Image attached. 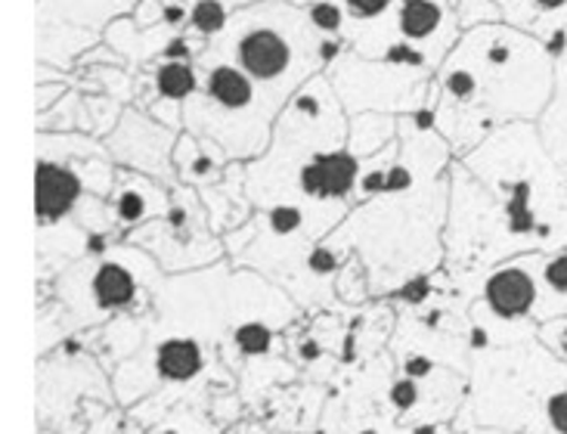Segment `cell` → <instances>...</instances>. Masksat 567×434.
Wrapping results in <instances>:
<instances>
[{"label":"cell","instance_id":"5b68a950","mask_svg":"<svg viewBox=\"0 0 567 434\" xmlns=\"http://www.w3.org/2000/svg\"><path fill=\"white\" fill-rule=\"evenodd\" d=\"M81 196V180L78 174L65 165H53L50 158H41L38 165V217L41 224L60 220Z\"/></svg>","mask_w":567,"mask_h":434},{"label":"cell","instance_id":"3957f363","mask_svg":"<svg viewBox=\"0 0 567 434\" xmlns=\"http://www.w3.org/2000/svg\"><path fill=\"white\" fill-rule=\"evenodd\" d=\"M537 277L522 264H506L484 282V308L499 320H522L537 308Z\"/></svg>","mask_w":567,"mask_h":434},{"label":"cell","instance_id":"6da1fadb","mask_svg":"<svg viewBox=\"0 0 567 434\" xmlns=\"http://www.w3.org/2000/svg\"><path fill=\"white\" fill-rule=\"evenodd\" d=\"M555 93L553 56L537 38L499 25L465 31L441 75L434 124L450 131L462 112L487 124L534 122Z\"/></svg>","mask_w":567,"mask_h":434},{"label":"cell","instance_id":"7402d4cb","mask_svg":"<svg viewBox=\"0 0 567 434\" xmlns=\"http://www.w3.org/2000/svg\"><path fill=\"white\" fill-rule=\"evenodd\" d=\"M491 344V329L487 326H475L472 329V348H487Z\"/></svg>","mask_w":567,"mask_h":434},{"label":"cell","instance_id":"8fae6325","mask_svg":"<svg viewBox=\"0 0 567 434\" xmlns=\"http://www.w3.org/2000/svg\"><path fill=\"white\" fill-rule=\"evenodd\" d=\"M338 7L344 10V19H348V22H344L341 41H348L357 31H363L369 29V25L388 19L391 10L398 7V0H338Z\"/></svg>","mask_w":567,"mask_h":434},{"label":"cell","instance_id":"d4e9b609","mask_svg":"<svg viewBox=\"0 0 567 434\" xmlns=\"http://www.w3.org/2000/svg\"><path fill=\"white\" fill-rule=\"evenodd\" d=\"M360 434H379V432H360Z\"/></svg>","mask_w":567,"mask_h":434},{"label":"cell","instance_id":"9a60e30c","mask_svg":"<svg viewBox=\"0 0 567 434\" xmlns=\"http://www.w3.org/2000/svg\"><path fill=\"white\" fill-rule=\"evenodd\" d=\"M267 220H270V230L277 232V236H289V232H295L305 224V211L295 208V205H277V208L267 215Z\"/></svg>","mask_w":567,"mask_h":434},{"label":"cell","instance_id":"cb8c5ba5","mask_svg":"<svg viewBox=\"0 0 567 434\" xmlns=\"http://www.w3.org/2000/svg\"><path fill=\"white\" fill-rule=\"evenodd\" d=\"M413 434H437V425H419Z\"/></svg>","mask_w":567,"mask_h":434},{"label":"cell","instance_id":"9c48e42d","mask_svg":"<svg viewBox=\"0 0 567 434\" xmlns=\"http://www.w3.org/2000/svg\"><path fill=\"white\" fill-rule=\"evenodd\" d=\"M155 93L158 100L181 106L193 93L199 91V69L193 62H162L155 69Z\"/></svg>","mask_w":567,"mask_h":434},{"label":"cell","instance_id":"e0dca14e","mask_svg":"<svg viewBox=\"0 0 567 434\" xmlns=\"http://www.w3.org/2000/svg\"><path fill=\"white\" fill-rule=\"evenodd\" d=\"M415 401H419V385H415V379H400V382H394V388H391V403L398 406L400 413H406V410H413Z\"/></svg>","mask_w":567,"mask_h":434},{"label":"cell","instance_id":"44dd1931","mask_svg":"<svg viewBox=\"0 0 567 434\" xmlns=\"http://www.w3.org/2000/svg\"><path fill=\"white\" fill-rule=\"evenodd\" d=\"M546 332H555V341H549V344H558V351L567 356V320H565V323L549 326Z\"/></svg>","mask_w":567,"mask_h":434},{"label":"cell","instance_id":"2e32d148","mask_svg":"<svg viewBox=\"0 0 567 434\" xmlns=\"http://www.w3.org/2000/svg\"><path fill=\"white\" fill-rule=\"evenodd\" d=\"M115 211L122 217L124 224H137L146 215V196L140 193V189H124L122 196H118V205H115Z\"/></svg>","mask_w":567,"mask_h":434},{"label":"cell","instance_id":"ba28073f","mask_svg":"<svg viewBox=\"0 0 567 434\" xmlns=\"http://www.w3.org/2000/svg\"><path fill=\"white\" fill-rule=\"evenodd\" d=\"M155 370L168 382H186L202 370V351L196 341L168 339L155 354Z\"/></svg>","mask_w":567,"mask_h":434},{"label":"cell","instance_id":"52a82bcc","mask_svg":"<svg viewBox=\"0 0 567 434\" xmlns=\"http://www.w3.org/2000/svg\"><path fill=\"white\" fill-rule=\"evenodd\" d=\"M91 292H93V301H96L103 310H118V308H127V304L134 301V294H137V282H134V277L124 270L122 264L106 261L96 267V273H93V282H91Z\"/></svg>","mask_w":567,"mask_h":434},{"label":"cell","instance_id":"277c9868","mask_svg":"<svg viewBox=\"0 0 567 434\" xmlns=\"http://www.w3.org/2000/svg\"><path fill=\"white\" fill-rule=\"evenodd\" d=\"M503 22L546 41L555 29H567V0H496Z\"/></svg>","mask_w":567,"mask_h":434},{"label":"cell","instance_id":"7a4b0ae2","mask_svg":"<svg viewBox=\"0 0 567 434\" xmlns=\"http://www.w3.org/2000/svg\"><path fill=\"white\" fill-rule=\"evenodd\" d=\"M320 41L322 34L305 10L289 0H261L233 10L230 25L217 34L208 53L243 69L282 108L301 81L322 69Z\"/></svg>","mask_w":567,"mask_h":434},{"label":"cell","instance_id":"4fadbf2b","mask_svg":"<svg viewBox=\"0 0 567 434\" xmlns=\"http://www.w3.org/2000/svg\"><path fill=\"white\" fill-rule=\"evenodd\" d=\"M233 341H236V348L243 351V354H267V348H270V329L264 323H243L236 332H233Z\"/></svg>","mask_w":567,"mask_h":434},{"label":"cell","instance_id":"30bf717a","mask_svg":"<svg viewBox=\"0 0 567 434\" xmlns=\"http://www.w3.org/2000/svg\"><path fill=\"white\" fill-rule=\"evenodd\" d=\"M394 134V122L391 115H382V112H360L357 122H353L351 134V153L360 158V155L379 149L384 140Z\"/></svg>","mask_w":567,"mask_h":434},{"label":"cell","instance_id":"ac0fdd59","mask_svg":"<svg viewBox=\"0 0 567 434\" xmlns=\"http://www.w3.org/2000/svg\"><path fill=\"white\" fill-rule=\"evenodd\" d=\"M431 292V282L429 279H410L403 289H400V298H406V301H413V304H419V301H425Z\"/></svg>","mask_w":567,"mask_h":434},{"label":"cell","instance_id":"603a6c76","mask_svg":"<svg viewBox=\"0 0 567 434\" xmlns=\"http://www.w3.org/2000/svg\"><path fill=\"white\" fill-rule=\"evenodd\" d=\"M233 10H243V7H251V3H261V0H230Z\"/></svg>","mask_w":567,"mask_h":434},{"label":"cell","instance_id":"7c38bea8","mask_svg":"<svg viewBox=\"0 0 567 434\" xmlns=\"http://www.w3.org/2000/svg\"><path fill=\"white\" fill-rule=\"evenodd\" d=\"M456 22L462 31H472L481 25H499L503 13L496 0H456Z\"/></svg>","mask_w":567,"mask_h":434},{"label":"cell","instance_id":"8992f818","mask_svg":"<svg viewBox=\"0 0 567 434\" xmlns=\"http://www.w3.org/2000/svg\"><path fill=\"white\" fill-rule=\"evenodd\" d=\"M317 170H320V196L322 199H341L353 186L360 184V158L348 149H329V153L313 155Z\"/></svg>","mask_w":567,"mask_h":434},{"label":"cell","instance_id":"ffe728a7","mask_svg":"<svg viewBox=\"0 0 567 434\" xmlns=\"http://www.w3.org/2000/svg\"><path fill=\"white\" fill-rule=\"evenodd\" d=\"M406 375L410 379H422V375H431V370H434V360H429V356H406Z\"/></svg>","mask_w":567,"mask_h":434},{"label":"cell","instance_id":"5bb4252c","mask_svg":"<svg viewBox=\"0 0 567 434\" xmlns=\"http://www.w3.org/2000/svg\"><path fill=\"white\" fill-rule=\"evenodd\" d=\"M543 422H546V434H567V385L555 388L546 397Z\"/></svg>","mask_w":567,"mask_h":434},{"label":"cell","instance_id":"d6986e66","mask_svg":"<svg viewBox=\"0 0 567 434\" xmlns=\"http://www.w3.org/2000/svg\"><path fill=\"white\" fill-rule=\"evenodd\" d=\"M338 258L332 255V248H317L313 255H310V270L313 273H329V270H336Z\"/></svg>","mask_w":567,"mask_h":434}]
</instances>
